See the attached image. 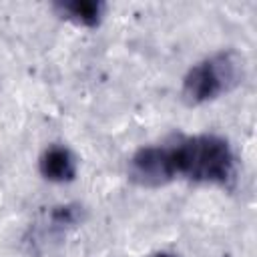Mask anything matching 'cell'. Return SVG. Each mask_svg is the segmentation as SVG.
Returning <instances> with one entry per match:
<instances>
[{
    "instance_id": "cell-1",
    "label": "cell",
    "mask_w": 257,
    "mask_h": 257,
    "mask_svg": "<svg viewBox=\"0 0 257 257\" xmlns=\"http://www.w3.org/2000/svg\"><path fill=\"white\" fill-rule=\"evenodd\" d=\"M173 177L205 185H225L235 173L231 145L219 135H185L167 143Z\"/></svg>"
},
{
    "instance_id": "cell-7",
    "label": "cell",
    "mask_w": 257,
    "mask_h": 257,
    "mask_svg": "<svg viewBox=\"0 0 257 257\" xmlns=\"http://www.w3.org/2000/svg\"><path fill=\"white\" fill-rule=\"evenodd\" d=\"M153 257H179V255H175V253H169V251H161V253H155Z\"/></svg>"
},
{
    "instance_id": "cell-6",
    "label": "cell",
    "mask_w": 257,
    "mask_h": 257,
    "mask_svg": "<svg viewBox=\"0 0 257 257\" xmlns=\"http://www.w3.org/2000/svg\"><path fill=\"white\" fill-rule=\"evenodd\" d=\"M56 10L62 18L84 28L98 26L104 16V4L98 0H66V2H58Z\"/></svg>"
},
{
    "instance_id": "cell-5",
    "label": "cell",
    "mask_w": 257,
    "mask_h": 257,
    "mask_svg": "<svg viewBox=\"0 0 257 257\" xmlns=\"http://www.w3.org/2000/svg\"><path fill=\"white\" fill-rule=\"evenodd\" d=\"M76 157L64 145H50L38 159L40 175L50 183H70L76 177Z\"/></svg>"
},
{
    "instance_id": "cell-4",
    "label": "cell",
    "mask_w": 257,
    "mask_h": 257,
    "mask_svg": "<svg viewBox=\"0 0 257 257\" xmlns=\"http://www.w3.org/2000/svg\"><path fill=\"white\" fill-rule=\"evenodd\" d=\"M82 215L84 211L76 203H58L48 207L32 225V239L28 243L38 245L66 235L68 231H72L82 223Z\"/></svg>"
},
{
    "instance_id": "cell-3",
    "label": "cell",
    "mask_w": 257,
    "mask_h": 257,
    "mask_svg": "<svg viewBox=\"0 0 257 257\" xmlns=\"http://www.w3.org/2000/svg\"><path fill=\"white\" fill-rule=\"evenodd\" d=\"M128 179L139 187H163L171 183L173 169L165 145H145L128 159Z\"/></svg>"
},
{
    "instance_id": "cell-2",
    "label": "cell",
    "mask_w": 257,
    "mask_h": 257,
    "mask_svg": "<svg viewBox=\"0 0 257 257\" xmlns=\"http://www.w3.org/2000/svg\"><path fill=\"white\" fill-rule=\"evenodd\" d=\"M243 78V58L235 50H219L195 62L183 76V98L197 106L233 90Z\"/></svg>"
}]
</instances>
